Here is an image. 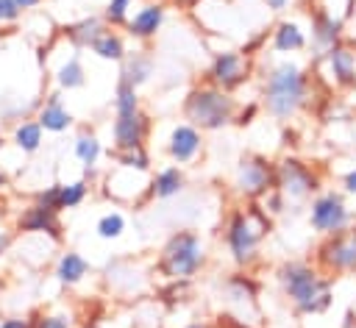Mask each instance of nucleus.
<instances>
[{
  "label": "nucleus",
  "instance_id": "nucleus-24",
  "mask_svg": "<svg viewBox=\"0 0 356 328\" xmlns=\"http://www.w3.org/2000/svg\"><path fill=\"white\" fill-rule=\"evenodd\" d=\"M11 142H14V147H17L19 153L31 156V153H36V150L42 147L44 131H42V125H39L36 120H19V122L11 128Z\"/></svg>",
  "mask_w": 356,
  "mask_h": 328
},
{
  "label": "nucleus",
  "instance_id": "nucleus-26",
  "mask_svg": "<svg viewBox=\"0 0 356 328\" xmlns=\"http://www.w3.org/2000/svg\"><path fill=\"white\" fill-rule=\"evenodd\" d=\"M72 156L83 164V170H95V164L103 158V142L92 131H81L72 142Z\"/></svg>",
  "mask_w": 356,
  "mask_h": 328
},
{
  "label": "nucleus",
  "instance_id": "nucleus-23",
  "mask_svg": "<svg viewBox=\"0 0 356 328\" xmlns=\"http://www.w3.org/2000/svg\"><path fill=\"white\" fill-rule=\"evenodd\" d=\"M106 28H108V25H106L103 14H89V17H81L78 22H72V25H67L64 33H67V39H70L75 47H89Z\"/></svg>",
  "mask_w": 356,
  "mask_h": 328
},
{
  "label": "nucleus",
  "instance_id": "nucleus-47",
  "mask_svg": "<svg viewBox=\"0 0 356 328\" xmlns=\"http://www.w3.org/2000/svg\"><path fill=\"white\" fill-rule=\"evenodd\" d=\"M353 44H356V39H353Z\"/></svg>",
  "mask_w": 356,
  "mask_h": 328
},
{
  "label": "nucleus",
  "instance_id": "nucleus-44",
  "mask_svg": "<svg viewBox=\"0 0 356 328\" xmlns=\"http://www.w3.org/2000/svg\"><path fill=\"white\" fill-rule=\"evenodd\" d=\"M3 147H6V139H3V136H0V153H3Z\"/></svg>",
  "mask_w": 356,
  "mask_h": 328
},
{
  "label": "nucleus",
  "instance_id": "nucleus-4",
  "mask_svg": "<svg viewBox=\"0 0 356 328\" xmlns=\"http://www.w3.org/2000/svg\"><path fill=\"white\" fill-rule=\"evenodd\" d=\"M236 108H239V103L234 100V95L217 89L214 83L192 86L186 92L184 103H181L184 120L189 125L200 128L203 133H214V131H222V128L234 125Z\"/></svg>",
  "mask_w": 356,
  "mask_h": 328
},
{
  "label": "nucleus",
  "instance_id": "nucleus-21",
  "mask_svg": "<svg viewBox=\"0 0 356 328\" xmlns=\"http://www.w3.org/2000/svg\"><path fill=\"white\" fill-rule=\"evenodd\" d=\"M89 261L78 253V250H64L58 259H56V267H53V275L61 286H78L86 275H89Z\"/></svg>",
  "mask_w": 356,
  "mask_h": 328
},
{
  "label": "nucleus",
  "instance_id": "nucleus-17",
  "mask_svg": "<svg viewBox=\"0 0 356 328\" xmlns=\"http://www.w3.org/2000/svg\"><path fill=\"white\" fill-rule=\"evenodd\" d=\"M186 189V172L178 164H167L156 170L147 181V197L150 200H172Z\"/></svg>",
  "mask_w": 356,
  "mask_h": 328
},
{
  "label": "nucleus",
  "instance_id": "nucleus-13",
  "mask_svg": "<svg viewBox=\"0 0 356 328\" xmlns=\"http://www.w3.org/2000/svg\"><path fill=\"white\" fill-rule=\"evenodd\" d=\"M200 153H203V131H200V128L189 125L186 120L170 128V136H167V156H170L172 164H178V167L192 164Z\"/></svg>",
  "mask_w": 356,
  "mask_h": 328
},
{
  "label": "nucleus",
  "instance_id": "nucleus-38",
  "mask_svg": "<svg viewBox=\"0 0 356 328\" xmlns=\"http://www.w3.org/2000/svg\"><path fill=\"white\" fill-rule=\"evenodd\" d=\"M0 328H31V317H6L0 320Z\"/></svg>",
  "mask_w": 356,
  "mask_h": 328
},
{
  "label": "nucleus",
  "instance_id": "nucleus-2",
  "mask_svg": "<svg viewBox=\"0 0 356 328\" xmlns=\"http://www.w3.org/2000/svg\"><path fill=\"white\" fill-rule=\"evenodd\" d=\"M275 281L298 314H323L331 306V278L312 261L289 259L278 264Z\"/></svg>",
  "mask_w": 356,
  "mask_h": 328
},
{
  "label": "nucleus",
  "instance_id": "nucleus-34",
  "mask_svg": "<svg viewBox=\"0 0 356 328\" xmlns=\"http://www.w3.org/2000/svg\"><path fill=\"white\" fill-rule=\"evenodd\" d=\"M33 203L58 211V183H50V186H44V189H39V192L33 195ZM58 214H61V211H58Z\"/></svg>",
  "mask_w": 356,
  "mask_h": 328
},
{
  "label": "nucleus",
  "instance_id": "nucleus-45",
  "mask_svg": "<svg viewBox=\"0 0 356 328\" xmlns=\"http://www.w3.org/2000/svg\"><path fill=\"white\" fill-rule=\"evenodd\" d=\"M303 3H312V0H303Z\"/></svg>",
  "mask_w": 356,
  "mask_h": 328
},
{
  "label": "nucleus",
  "instance_id": "nucleus-18",
  "mask_svg": "<svg viewBox=\"0 0 356 328\" xmlns=\"http://www.w3.org/2000/svg\"><path fill=\"white\" fill-rule=\"evenodd\" d=\"M309 19H312V39H314L317 50L325 53L328 47L342 42V25H345L342 17H334L328 8L317 6V8H312Z\"/></svg>",
  "mask_w": 356,
  "mask_h": 328
},
{
  "label": "nucleus",
  "instance_id": "nucleus-7",
  "mask_svg": "<svg viewBox=\"0 0 356 328\" xmlns=\"http://www.w3.org/2000/svg\"><path fill=\"white\" fill-rule=\"evenodd\" d=\"M275 189L286 200H309L320 192V175L298 156H281L275 161Z\"/></svg>",
  "mask_w": 356,
  "mask_h": 328
},
{
  "label": "nucleus",
  "instance_id": "nucleus-20",
  "mask_svg": "<svg viewBox=\"0 0 356 328\" xmlns=\"http://www.w3.org/2000/svg\"><path fill=\"white\" fill-rule=\"evenodd\" d=\"M156 72V61L147 50H134L120 61V81L131 86H145Z\"/></svg>",
  "mask_w": 356,
  "mask_h": 328
},
{
  "label": "nucleus",
  "instance_id": "nucleus-3",
  "mask_svg": "<svg viewBox=\"0 0 356 328\" xmlns=\"http://www.w3.org/2000/svg\"><path fill=\"white\" fill-rule=\"evenodd\" d=\"M270 228H273V220L261 208L259 200H248L245 208H234L228 214L225 231H222V239H225L231 261L236 267H242V270L256 264L259 261V247H261L264 236L270 233Z\"/></svg>",
  "mask_w": 356,
  "mask_h": 328
},
{
  "label": "nucleus",
  "instance_id": "nucleus-33",
  "mask_svg": "<svg viewBox=\"0 0 356 328\" xmlns=\"http://www.w3.org/2000/svg\"><path fill=\"white\" fill-rule=\"evenodd\" d=\"M31 328H75V322L67 311H39L31 317Z\"/></svg>",
  "mask_w": 356,
  "mask_h": 328
},
{
  "label": "nucleus",
  "instance_id": "nucleus-46",
  "mask_svg": "<svg viewBox=\"0 0 356 328\" xmlns=\"http://www.w3.org/2000/svg\"><path fill=\"white\" fill-rule=\"evenodd\" d=\"M83 328H89V325H83Z\"/></svg>",
  "mask_w": 356,
  "mask_h": 328
},
{
  "label": "nucleus",
  "instance_id": "nucleus-48",
  "mask_svg": "<svg viewBox=\"0 0 356 328\" xmlns=\"http://www.w3.org/2000/svg\"><path fill=\"white\" fill-rule=\"evenodd\" d=\"M181 3H184V0H181Z\"/></svg>",
  "mask_w": 356,
  "mask_h": 328
},
{
  "label": "nucleus",
  "instance_id": "nucleus-9",
  "mask_svg": "<svg viewBox=\"0 0 356 328\" xmlns=\"http://www.w3.org/2000/svg\"><path fill=\"white\" fill-rule=\"evenodd\" d=\"M253 64L250 56H245L242 50H217L211 56L209 72H206V83H214L222 92H236L242 83L250 81Z\"/></svg>",
  "mask_w": 356,
  "mask_h": 328
},
{
  "label": "nucleus",
  "instance_id": "nucleus-10",
  "mask_svg": "<svg viewBox=\"0 0 356 328\" xmlns=\"http://www.w3.org/2000/svg\"><path fill=\"white\" fill-rule=\"evenodd\" d=\"M314 264L323 272H356V228L323 236L314 250Z\"/></svg>",
  "mask_w": 356,
  "mask_h": 328
},
{
  "label": "nucleus",
  "instance_id": "nucleus-11",
  "mask_svg": "<svg viewBox=\"0 0 356 328\" xmlns=\"http://www.w3.org/2000/svg\"><path fill=\"white\" fill-rule=\"evenodd\" d=\"M17 231L25 236H47L50 242L64 239V225L58 220V211L44 208L39 203H31L17 214Z\"/></svg>",
  "mask_w": 356,
  "mask_h": 328
},
{
  "label": "nucleus",
  "instance_id": "nucleus-8",
  "mask_svg": "<svg viewBox=\"0 0 356 328\" xmlns=\"http://www.w3.org/2000/svg\"><path fill=\"white\" fill-rule=\"evenodd\" d=\"M353 222V214L345 203V197L334 189H325V192H317L309 203V225L314 233L320 236H331V233H339V231H348Z\"/></svg>",
  "mask_w": 356,
  "mask_h": 328
},
{
  "label": "nucleus",
  "instance_id": "nucleus-30",
  "mask_svg": "<svg viewBox=\"0 0 356 328\" xmlns=\"http://www.w3.org/2000/svg\"><path fill=\"white\" fill-rule=\"evenodd\" d=\"M139 108H142L139 89L131 86V83L117 81V89H114V114H131V111H139Z\"/></svg>",
  "mask_w": 356,
  "mask_h": 328
},
{
  "label": "nucleus",
  "instance_id": "nucleus-32",
  "mask_svg": "<svg viewBox=\"0 0 356 328\" xmlns=\"http://www.w3.org/2000/svg\"><path fill=\"white\" fill-rule=\"evenodd\" d=\"M134 3H136V0H108L106 8H103V19H106V25H108V28H125L128 19H131Z\"/></svg>",
  "mask_w": 356,
  "mask_h": 328
},
{
  "label": "nucleus",
  "instance_id": "nucleus-39",
  "mask_svg": "<svg viewBox=\"0 0 356 328\" xmlns=\"http://www.w3.org/2000/svg\"><path fill=\"white\" fill-rule=\"evenodd\" d=\"M14 245V233L11 231H0V256H6Z\"/></svg>",
  "mask_w": 356,
  "mask_h": 328
},
{
  "label": "nucleus",
  "instance_id": "nucleus-29",
  "mask_svg": "<svg viewBox=\"0 0 356 328\" xmlns=\"http://www.w3.org/2000/svg\"><path fill=\"white\" fill-rule=\"evenodd\" d=\"M225 289H228V295H231L234 300H239V303H253V300L259 297V281H253V278L245 275V272H234V275L225 281Z\"/></svg>",
  "mask_w": 356,
  "mask_h": 328
},
{
  "label": "nucleus",
  "instance_id": "nucleus-36",
  "mask_svg": "<svg viewBox=\"0 0 356 328\" xmlns=\"http://www.w3.org/2000/svg\"><path fill=\"white\" fill-rule=\"evenodd\" d=\"M22 17L17 0H0V25H14Z\"/></svg>",
  "mask_w": 356,
  "mask_h": 328
},
{
  "label": "nucleus",
  "instance_id": "nucleus-37",
  "mask_svg": "<svg viewBox=\"0 0 356 328\" xmlns=\"http://www.w3.org/2000/svg\"><path fill=\"white\" fill-rule=\"evenodd\" d=\"M261 111V103H248V106H239L236 108V117H234V125H250L253 117Z\"/></svg>",
  "mask_w": 356,
  "mask_h": 328
},
{
  "label": "nucleus",
  "instance_id": "nucleus-6",
  "mask_svg": "<svg viewBox=\"0 0 356 328\" xmlns=\"http://www.w3.org/2000/svg\"><path fill=\"white\" fill-rule=\"evenodd\" d=\"M234 189L245 200H261L270 189H275V161L264 153H245L234 170Z\"/></svg>",
  "mask_w": 356,
  "mask_h": 328
},
{
  "label": "nucleus",
  "instance_id": "nucleus-12",
  "mask_svg": "<svg viewBox=\"0 0 356 328\" xmlns=\"http://www.w3.org/2000/svg\"><path fill=\"white\" fill-rule=\"evenodd\" d=\"M150 117L147 111H131V114H114V122H111V142H114V150H125V147H142L150 136Z\"/></svg>",
  "mask_w": 356,
  "mask_h": 328
},
{
  "label": "nucleus",
  "instance_id": "nucleus-1",
  "mask_svg": "<svg viewBox=\"0 0 356 328\" xmlns=\"http://www.w3.org/2000/svg\"><path fill=\"white\" fill-rule=\"evenodd\" d=\"M309 97H312V78L303 67L284 58L267 69L261 83V108L270 117L289 122L309 106Z\"/></svg>",
  "mask_w": 356,
  "mask_h": 328
},
{
  "label": "nucleus",
  "instance_id": "nucleus-35",
  "mask_svg": "<svg viewBox=\"0 0 356 328\" xmlns=\"http://www.w3.org/2000/svg\"><path fill=\"white\" fill-rule=\"evenodd\" d=\"M259 203H261V208H264L270 217H275V214H281V211H284V206H286V197H284L278 189H270V192H267V195H264Z\"/></svg>",
  "mask_w": 356,
  "mask_h": 328
},
{
  "label": "nucleus",
  "instance_id": "nucleus-31",
  "mask_svg": "<svg viewBox=\"0 0 356 328\" xmlns=\"http://www.w3.org/2000/svg\"><path fill=\"white\" fill-rule=\"evenodd\" d=\"M122 231H125V217H122L120 211H106V214H100V220L95 222V233H97L100 239H106V242L120 239Z\"/></svg>",
  "mask_w": 356,
  "mask_h": 328
},
{
  "label": "nucleus",
  "instance_id": "nucleus-16",
  "mask_svg": "<svg viewBox=\"0 0 356 328\" xmlns=\"http://www.w3.org/2000/svg\"><path fill=\"white\" fill-rule=\"evenodd\" d=\"M33 120L42 125L44 133H64V131H70L72 122H75L72 111H70L67 103H64L61 89H58V92H50V95L44 97V103L39 106V111H36Z\"/></svg>",
  "mask_w": 356,
  "mask_h": 328
},
{
  "label": "nucleus",
  "instance_id": "nucleus-28",
  "mask_svg": "<svg viewBox=\"0 0 356 328\" xmlns=\"http://www.w3.org/2000/svg\"><path fill=\"white\" fill-rule=\"evenodd\" d=\"M89 197V181L78 178L70 183H58V211H72Z\"/></svg>",
  "mask_w": 356,
  "mask_h": 328
},
{
  "label": "nucleus",
  "instance_id": "nucleus-14",
  "mask_svg": "<svg viewBox=\"0 0 356 328\" xmlns=\"http://www.w3.org/2000/svg\"><path fill=\"white\" fill-rule=\"evenodd\" d=\"M164 19H167V6L164 3H145L131 14L125 31H128L131 39L147 42V39H156V33L164 28Z\"/></svg>",
  "mask_w": 356,
  "mask_h": 328
},
{
  "label": "nucleus",
  "instance_id": "nucleus-41",
  "mask_svg": "<svg viewBox=\"0 0 356 328\" xmlns=\"http://www.w3.org/2000/svg\"><path fill=\"white\" fill-rule=\"evenodd\" d=\"M264 6H267L270 11H275V14H281V11L289 6V0H264Z\"/></svg>",
  "mask_w": 356,
  "mask_h": 328
},
{
  "label": "nucleus",
  "instance_id": "nucleus-40",
  "mask_svg": "<svg viewBox=\"0 0 356 328\" xmlns=\"http://www.w3.org/2000/svg\"><path fill=\"white\" fill-rule=\"evenodd\" d=\"M342 186H345V192H350V195H356V167L345 172V178H342Z\"/></svg>",
  "mask_w": 356,
  "mask_h": 328
},
{
  "label": "nucleus",
  "instance_id": "nucleus-15",
  "mask_svg": "<svg viewBox=\"0 0 356 328\" xmlns=\"http://www.w3.org/2000/svg\"><path fill=\"white\" fill-rule=\"evenodd\" d=\"M325 67L331 75V83L339 89H353L356 86V53L350 44L339 42L325 50Z\"/></svg>",
  "mask_w": 356,
  "mask_h": 328
},
{
  "label": "nucleus",
  "instance_id": "nucleus-43",
  "mask_svg": "<svg viewBox=\"0 0 356 328\" xmlns=\"http://www.w3.org/2000/svg\"><path fill=\"white\" fill-rule=\"evenodd\" d=\"M181 328H206L203 322H186V325H181Z\"/></svg>",
  "mask_w": 356,
  "mask_h": 328
},
{
  "label": "nucleus",
  "instance_id": "nucleus-27",
  "mask_svg": "<svg viewBox=\"0 0 356 328\" xmlns=\"http://www.w3.org/2000/svg\"><path fill=\"white\" fill-rule=\"evenodd\" d=\"M108 156L122 170H134V172H147L150 170V150H147V145H142V147H125V150H111Z\"/></svg>",
  "mask_w": 356,
  "mask_h": 328
},
{
  "label": "nucleus",
  "instance_id": "nucleus-42",
  "mask_svg": "<svg viewBox=\"0 0 356 328\" xmlns=\"http://www.w3.org/2000/svg\"><path fill=\"white\" fill-rule=\"evenodd\" d=\"M44 0H17V6H19V11H33V8H39Z\"/></svg>",
  "mask_w": 356,
  "mask_h": 328
},
{
  "label": "nucleus",
  "instance_id": "nucleus-19",
  "mask_svg": "<svg viewBox=\"0 0 356 328\" xmlns=\"http://www.w3.org/2000/svg\"><path fill=\"white\" fill-rule=\"evenodd\" d=\"M309 44L306 31L300 28V22L295 19H278L270 31V47L278 56H289V53H300Z\"/></svg>",
  "mask_w": 356,
  "mask_h": 328
},
{
  "label": "nucleus",
  "instance_id": "nucleus-25",
  "mask_svg": "<svg viewBox=\"0 0 356 328\" xmlns=\"http://www.w3.org/2000/svg\"><path fill=\"white\" fill-rule=\"evenodd\" d=\"M83 83H86V69L81 64V56L72 53V56H67V61L58 64V69H56V86L61 92H72V89H81Z\"/></svg>",
  "mask_w": 356,
  "mask_h": 328
},
{
  "label": "nucleus",
  "instance_id": "nucleus-5",
  "mask_svg": "<svg viewBox=\"0 0 356 328\" xmlns=\"http://www.w3.org/2000/svg\"><path fill=\"white\" fill-rule=\"evenodd\" d=\"M206 264V242L197 231L181 228L167 236L159 250L156 272L167 281H192Z\"/></svg>",
  "mask_w": 356,
  "mask_h": 328
},
{
  "label": "nucleus",
  "instance_id": "nucleus-22",
  "mask_svg": "<svg viewBox=\"0 0 356 328\" xmlns=\"http://www.w3.org/2000/svg\"><path fill=\"white\" fill-rule=\"evenodd\" d=\"M89 50H92L95 58H100V61H114V64H120V61L128 56L125 36H122L120 31H114V28H106V31L89 44Z\"/></svg>",
  "mask_w": 356,
  "mask_h": 328
}]
</instances>
